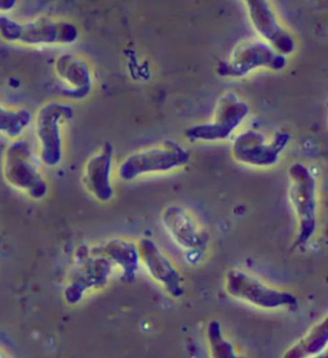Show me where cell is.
<instances>
[{"mask_svg":"<svg viewBox=\"0 0 328 358\" xmlns=\"http://www.w3.org/2000/svg\"><path fill=\"white\" fill-rule=\"evenodd\" d=\"M290 203L298 219V247L307 245L317 229V183L305 164H292L288 169Z\"/></svg>","mask_w":328,"mask_h":358,"instance_id":"4","label":"cell"},{"mask_svg":"<svg viewBox=\"0 0 328 358\" xmlns=\"http://www.w3.org/2000/svg\"><path fill=\"white\" fill-rule=\"evenodd\" d=\"M79 36L78 27L67 20L39 17L21 22L0 15V38L6 43L31 48L71 45Z\"/></svg>","mask_w":328,"mask_h":358,"instance_id":"1","label":"cell"},{"mask_svg":"<svg viewBox=\"0 0 328 358\" xmlns=\"http://www.w3.org/2000/svg\"><path fill=\"white\" fill-rule=\"evenodd\" d=\"M2 171L4 179L12 187L25 193L33 201H41L48 196V182L35 164L27 141L14 140L6 147Z\"/></svg>","mask_w":328,"mask_h":358,"instance_id":"2","label":"cell"},{"mask_svg":"<svg viewBox=\"0 0 328 358\" xmlns=\"http://www.w3.org/2000/svg\"><path fill=\"white\" fill-rule=\"evenodd\" d=\"M224 289L232 298L262 309H297L299 306L294 294L269 287L243 270L232 269L227 273Z\"/></svg>","mask_w":328,"mask_h":358,"instance_id":"7","label":"cell"},{"mask_svg":"<svg viewBox=\"0 0 328 358\" xmlns=\"http://www.w3.org/2000/svg\"><path fill=\"white\" fill-rule=\"evenodd\" d=\"M162 222L165 230L182 249L200 250L208 243L206 234L182 206H166L162 213Z\"/></svg>","mask_w":328,"mask_h":358,"instance_id":"14","label":"cell"},{"mask_svg":"<svg viewBox=\"0 0 328 358\" xmlns=\"http://www.w3.org/2000/svg\"><path fill=\"white\" fill-rule=\"evenodd\" d=\"M17 2L15 0H0V12L8 13L14 10Z\"/></svg>","mask_w":328,"mask_h":358,"instance_id":"20","label":"cell"},{"mask_svg":"<svg viewBox=\"0 0 328 358\" xmlns=\"http://www.w3.org/2000/svg\"><path fill=\"white\" fill-rule=\"evenodd\" d=\"M141 262L146 268L149 275L157 281L167 294L173 299H179L185 294L184 278L179 270L157 243L149 237H143L138 243Z\"/></svg>","mask_w":328,"mask_h":358,"instance_id":"12","label":"cell"},{"mask_svg":"<svg viewBox=\"0 0 328 358\" xmlns=\"http://www.w3.org/2000/svg\"><path fill=\"white\" fill-rule=\"evenodd\" d=\"M74 117V109L61 101L45 103L35 116L39 157L45 166L56 168L64 155L63 125Z\"/></svg>","mask_w":328,"mask_h":358,"instance_id":"5","label":"cell"},{"mask_svg":"<svg viewBox=\"0 0 328 358\" xmlns=\"http://www.w3.org/2000/svg\"><path fill=\"white\" fill-rule=\"evenodd\" d=\"M4 357V355H2L1 351H0V357Z\"/></svg>","mask_w":328,"mask_h":358,"instance_id":"21","label":"cell"},{"mask_svg":"<svg viewBox=\"0 0 328 358\" xmlns=\"http://www.w3.org/2000/svg\"><path fill=\"white\" fill-rule=\"evenodd\" d=\"M250 106L234 92L224 94L218 101L213 118L185 131L191 142H217L228 139L250 114Z\"/></svg>","mask_w":328,"mask_h":358,"instance_id":"8","label":"cell"},{"mask_svg":"<svg viewBox=\"0 0 328 358\" xmlns=\"http://www.w3.org/2000/svg\"><path fill=\"white\" fill-rule=\"evenodd\" d=\"M113 263L106 257L92 255L72 272L64 289V299L70 305H77L90 289L105 287L111 278Z\"/></svg>","mask_w":328,"mask_h":358,"instance_id":"11","label":"cell"},{"mask_svg":"<svg viewBox=\"0 0 328 358\" xmlns=\"http://www.w3.org/2000/svg\"><path fill=\"white\" fill-rule=\"evenodd\" d=\"M55 73L74 99H85L92 89V68L87 61L70 52L59 55L55 61Z\"/></svg>","mask_w":328,"mask_h":358,"instance_id":"15","label":"cell"},{"mask_svg":"<svg viewBox=\"0 0 328 358\" xmlns=\"http://www.w3.org/2000/svg\"><path fill=\"white\" fill-rule=\"evenodd\" d=\"M287 131H276L269 140L263 133L248 129L233 140L231 155L237 162L255 168H270L278 162L290 142Z\"/></svg>","mask_w":328,"mask_h":358,"instance_id":"9","label":"cell"},{"mask_svg":"<svg viewBox=\"0 0 328 358\" xmlns=\"http://www.w3.org/2000/svg\"><path fill=\"white\" fill-rule=\"evenodd\" d=\"M206 339H208L211 357H238L235 351L234 345L224 339L219 320H213L208 322V327H206Z\"/></svg>","mask_w":328,"mask_h":358,"instance_id":"19","label":"cell"},{"mask_svg":"<svg viewBox=\"0 0 328 358\" xmlns=\"http://www.w3.org/2000/svg\"><path fill=\"white\" fill-rule=\"evenodd\" d=\"M92 255L106 257L122 271L121 278L124 282H133L136 280L141 259L138 245L133 241L122 238H112L103 245L92 248Z\"/></svg>","mask_w":328,"mask_h":358,"instance_id":"16","label":"cell"},{"mask_svg":"<svg viewBox=\"0 0 328 358\" xmlns=\"http://www.w3.org/2000/svg\"><path fill=\"white\" fill-rule=\"evenodd\" d=\"M328 343V318L315 324L301 340L292 345L284 358H305L319 355L327 348Z\"/></svg>","mask_w":328,"mask_h":358,"instance_id":"17","label":"cell"},{"mask_svg":"<svg viewBox=\"0 0 328 358\" xmlns=\"http://www.w3.org/2000/svg\"><path fill=\"white\" fill-rule=\"evenodd\" d=\"M113 158V145L105 142L100 150L87 160L83 171V186L102 203H110L115 194L111 180Z\"/></svg>","mask_w":328,"mask_h":358,"instance_id":"13","label":"cell"},{"mask_svg":"<svg viewBox=\"0 0 328 358\" xmlns=\"http://www.w3.org/2000/svg\"><path fill=\"white\" fill-rule=\"evenodd\" d=\"M32 122L29 110L6 108L0 102V135L10 139H20Z\"/></svg>","mask_w":328,"mask_h":358,"instance_id":"18","label":"cell"},{"mask_svg":"<svg viewBox=\"0 0 328 358\" xmlns=\"http://www.w3.org/2000/svg\"><path fill=\"white\" fill-rule=\"evenodd\" d=\"M190 159V152L182 145L165 141L162 145L127 156L118 168V176L122 181L131 182L143 176L178 170L187 166Z\"/></svg>","mask_w":328,"mask_h":358,"instance_id":"3","label":"cell"},{"mask_svg":"<svg viewBox=\"0 0 328 358\" xmlns=\"http://www.w3.org/2000/svg\"><path fill=\"white\" fill-rule=\"evenodd\" d=\"M287 66V57L277 52L262 41L240 43L227 60L218 65L217 73L224 78H242L257 69L281 71Z\"/></svg>","mask_w":328,"mask_h":358,"instance_id":"6","label":"cell"},{"mask_svg":"<svg viewBox=\"0 0 328 358\" xmlns=\"http://www.w3.org/2000/svg\"><path fill=\"white\" fill-rule=\"evenodd\" d=\"M244 4L252 27L264 39V43L284 57L290 56L296 50L294 36L281 25L268 1L248 0Z\"/></svg>","mask_w":328,"mask_h":358,"instance_id":"10","label":"cell"}]
</instances>
